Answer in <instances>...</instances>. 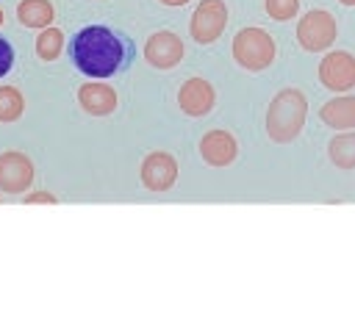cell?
<instances>
[{"label":"cell","mask_w":355,"mask_h":313,"mask_svg":"<svg viewBox=\"0 0 355 313\" xmlns=\"http://www.w3.org/2000/svg\"><path fill=\"white\" fill-rule=\"evenodd\" d=\"M227 28V3L225 0H200L189 19L191 42L214 44Z\"/></svg>","instance_id":"obj_5"},{"label":"cell","mask_w":355,"mask_h":313,"mask_svg":"<svg viewBox=\"0 0 355 313\" xmlns=\"http://www.w3.org/2000/svg\"><path fill=\"white\" fill-rule=\"evenodd\" d=\"M78 105L89 114V116H111L119 105L116 89L103 83V80H89L78 89Z\"/></svg>","instance_id":"obj_12"},{"label":"cell","mask_w":355,"mask_h":313,"mask_svg":"<svg viewBox=\"0 0 355 313\" xmlns=\"http://www.w3.org/2000/svg\"><path fill=\"white\" fill-rule=\"evenodd\" d=\"M319 119L333 130H355V94H336L319 108Z\"/></svg>","instance_id":"obj_13"},{"label":"cell","mask_w":355,"mask_h":313,"mask_svg":"<svg viewBox=\"0 0 355 313\" xmlns=\"http://www.w3.org/2000/svg\"><path fill=\"white\" fill-rule=\"evenodd\" d=\"M263 11L275 22H288L300 14V0H263Z\"/></svg>","instance_id":"obj_18"},{"label":"cell","mask_w":355,"mask_h":313,"mask_svg":"<svg viewBox=\"0 0 355 313\" xmlns=\"http://www.w3.org/2000/svg\"><path fill=\"white\" fill-rule=\"evenodd\" d=\"M17 19H19L22 28L42 30V28L53 25L55 8H53L50 0H19V6H17Z\"/></svg>","instance_id":"obj_14"},{"label":"cell","mask_w":355,"mask_h":313,"mask_svg":"<svg viewBox=\"0 0 355 313\" xmlns=\"http://www.w3.org/2000/svg\"><path fill=\"white\" fill-rule=\"evenodd\" d=\"M25 114V97L17 86H0V125H11Z\"/></svg>","instance_id":"obj_17"},{"label":"cell","mask_w":355,"mask_h":313,"mask_svg":"<svg viewBox=\"0 0 355 313\" xmlns=\"http://www.w3.org/2000/svg\"><path fill=\"white\" fill-rule=\"evenodd\" d=\"M327 155L330 163L338 169H355V130H344L336 133L327 144Z\"/></svg>","instance_id":"obj_15"},{"label":"cell","mask_w":355,"mask_h":313,"mask_svg":"<svg viewBox=\"0 0 355 313\" xmlns=\"http://www.w3.org/2000/svg\"><path fill=\"white\" fill-rule=\"evenodd\" d=\"M22 202H25V205H36V202H44V205H55L58 199H55L50 191H33V194H28Z\"/></svg>","instance_id":"obj_20"},{"label":"cell","mask_w":355,"mask_h":313,"mask_svg":"<svg viewBox=\"0 0 355 313\" xmlns=\"http://www.w3.org/2000/svg\"><path fill=\"white\" fill-rule=\"evenodd\" d=\"M186 55V47H183V39L172 30H155L147 36L144 42V61L153 66V69H175Z\"/></svg>","instance_id":"obj_9"},{"label":"cell","mask_w":355,"mask_h":313,"mask_svg":"<svg viewBox=\"0 0 355 313\" xmlns=\"http://www.w3.org/2000/svg\"><path fill=\"white\" fill-rule=\"evenodd\" d=\"M230 53H233V61L241 69H247V72H263V69H269L275 64L277 44H275V39H272L269 30H263L258 25H250V28H241L233 36Z\"/></svg>","instance_id":"obj_3"},{"label":"cell","mask_w":355,"mask_h":313,"mask_svg":"<svg viewBox=\"0 0 355 313\" xmlns=\"http://www.w3.org/2000/svg\"><path fill=\"white\" fill-rule=\"evenodd\" d=\"M319 83L333 94H347L355 89V55L347 50H327L319 61Z\"/></svg>","instance_id":"obj_6"},{"label":"cell","mask_w":355,"mask_h":313,"mask_svg":"<svg viewBox=\"0 0 355 313\" xmlns=\"http://www.w3.org/2000/svg\"><path fill=\"white\" fill-rule=\"evenodd\" d=\"M338 3H341V6H349V8L355 6V0H338Z\"/></svg>","instance_id":"obj_22"},{"label":"cell","mask_w":355,"mask_h":313,"mask_svg":"<svg viewBox=\"0 0 355 313\" xmlns=\"http://www.w3.org/2000/svg\"><path fill=\"white\" fill-rule=\"evenodd\" d=\"M64 42H67V39H64V30L47 25V28H42L39 36H36V55H39L42 61H55V58L61 55V50H64Z\"/></svg>","instance_id":"obj_16"},{"label":"cell","mask_w":355,"mask_h":313,"mask_svg":"<svg viewBox=\"0 0 355 313\" xmlns=\"http://www.w3.org/2000/svg\"><path fill=\"white\" fill-rule=\"evenodd\" d=\"M214 105H216V89L205 78H189L178 89V108L191 119L208 116L214 111Z\"/></svg>","instance_id":"obj_10"},{"label":"cell","mask_w":355,"mask_h":313,"mask_svg":"<svg viewBox=\"0 0 355 313\" xmlns=\"http://www.w3.org/2000/svg\"><path fill=\"white\" fill-rule=\"evenodd\" d=\"M69 55L78 72L92 80H105L128 66L130 42L105 25H86L72 36Z\"/></svg>","instance_id":"obj_1"},{"label":"cell","mask_w":355,"mask_h":313,"mask_svg":"<svg viewBox=\"0 0 355 313\" xmlns=\"http://www.w3.org/2000/svg\"><path fill=\"white\" fill-rule=\"evenodd\" d=\"M3 19H6V14H3V8H0V25H3Z\"/></svg>","instance_id":"obj_23"},{"label":"cell","mask_w":355,"mask_h":313,"mask_svg":"<svg viewBox=\"0 0 355 313\" xmlns=\"http://www.w3.org/2000/svg\"><path fill=\"white\" fill-rule=\"evenodd\" d=\"M36 166L33 161L19 150H3L0 152V191L3 194H25L33 183Z\"/></svg>","instance_id":"obj_8"},{"label":"cell","mask_w":355,"mask_h":313,"mask_svg":"<svg viewBox=\"0 0 355 313\" xmlns=\"http://www.w3.org/2000/svg\"><path fill=\"white\" fill-rule=\"evenodd\" d=\"M178 158L166 150H155V152H147L144 161H141V169H139V177H141V186L147 191H169L175 183H178Z\"/></svg>","instance_id":"obj_7"},{"label":"cell","mask_w":355,"mask_h":313,"mask_svg":"<svg viewBox=\"0 0 355 313\" xmlns=\"http://www.w3.org/2000/svg\"><path fill=\"white\" fill-rule=\"evenodd\" d=\"M308 119V97L297 86L280 89L266 108V136L275 144H291Z\"/></svg>","instance_id":"obj_2"},{"label":"cell","mask_w":355,"mask_h":313,"mask_svg":"<svg viewBox=\"0 0 355 313\" xmlns=\"http://www.w3.org/2000/svg\"><path fill=\"white\" fill-rule=\"evenodd\" d=\"M11 66H14V47L8 39L0 36V78H6L11 72Z\"/></svg>","instance_id":"obj_19"},{"label":"cell","mask_w":355,"mask_h":313,"mask_svg":"<svg viewBox=\"0 0 355 313\" xmlns=\"http://www.w3.org/2000/svg\"><path fill=\"white\" fill-rule=\"evenodd\" d=\"M338 39V22L324 8H311L297 19V42L305 53H327Z\"/></svg>","instance_id":"obj_4"},{"label":"cell","mask_w":355,"mask_h":313,"mask_svg":"<svg viewBox=\"0 0 355 313\" xmlns=\"http://www.w3.org/2000/svg\"><path fill=\"white\" fill-rule=\"evenodd\" d=\"M161 6H169V8H180V6H186V3H191V0H158Z\"/></svg>","instance_id":"obj_21"},{"label":"cell","mask_w":355,"mask_h":313,"mask_svg":"<svg viewBox=\"0 0 355 313\" xmlns=\"http://www.w3.org/2000/svg\"><path fill=\"white\" fill-rule=\"evenodd\" d=\"M200 155H202V161L208 166L225 169L239 158V141H236V136L230 130L214 127L200 138Z\"/></svg>","instance_id":"obj_11"}]
</instances>
